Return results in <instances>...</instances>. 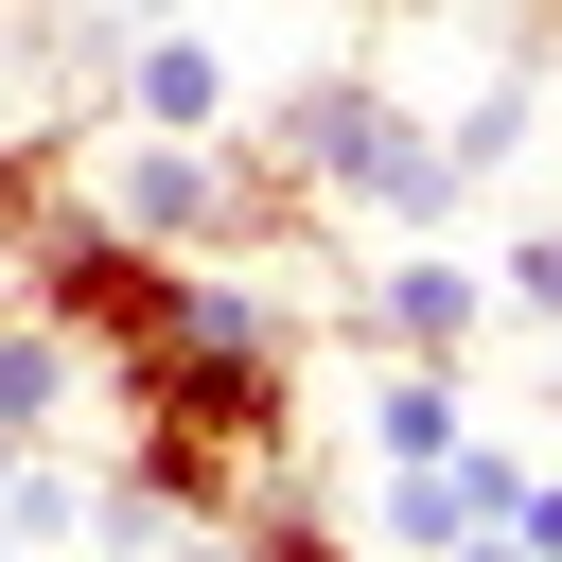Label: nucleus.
I'll return each instance as SVG.
<instances>
[{
  "label": "nucleus",
  "mask_w": 562,
  "mask_h": 562,
  "mask_svg": "<svg viewBox=\"0 0 562 562\" xmlns=\"http://www.w3.org/2000/svg\"><path fill=\"white\" fill-rule=\"evenodd\" d=\"M246 140H263L316 211H369V228H439V211L474 193V176H457V140H439L386 70H281Z\"/></svg>",
  "instance_id": "nucleus-1"
},
{
  "label": "nucleus",
  "mask_w": 562,
  "mask_h": 562,
  "mask_svg": "<svg viewBox=\"0 0 562 562\" xmlns=\"http://www.w3.org/2000/svg\"><path fill=\"white\" fill-rule=\"evenodd\" d=\"M105 211H123L140 246H176V263H263V246L316 228V193H299L263 140H228V123H211V140H140V123H123V140H105Z\"/></svg>",
  "instance_id": "nucleus-2"
},
{
  "label": "nucleus",
  "mask_w": 562,
  "mask_h": 562,
  "mask_svg": "<svg viewBox=\"0 0 562 562\" xmlns=\"http://www.w3.org/2000/svg\"><path fill=\"white\" fill-rule=\"evenodd\" d=\"M0 281H18V299H35V316L88 351V369H105V351H140V334H176V299H193V263H176V246H140V228H123L88 176H70V193H53V211L0 246Z\"/></svg>",
  "instance_id": "nucleus-3"
},
{
  "label": "nucleus",
  "mask_w": 562,
  "mask_h": 562,
  "mask_svg": "<svg viewBox=\"0 0 562 562\" xmlns=\"http://www.w3.org/2000/svg\"><path fill=\"white\" fill-rule=\"evenodd\" d=\"M527 474H544V457H509V439H457V457L386 474V509H369V562H439V544H509Z\"/></svg>",
  "instance_id": "nucleus-4"
},
{
  "label": "nucleus",
  "mask_w": 562,
  "mask_h": 562,
  "mask_svg": "<svg viewBox=\"0 0 562 562\" xmlns=\"http://www.w3.org/2000/svg\"><path fill=\"white\" fill-rule=\"evenodd\" d=\"M351 334H369V351H457V369H474V334H492V263H457L439 228H404V246L351 281Z\"/></svg>",
  "instance_id": "nucleus-5"
},
{
  "label": "nucleus",
  "mask_w": 562,
  "mask_h": 562,
  "mask_svg": "<svg viewBox=\"0 0 562 562\" xmlns=\"http://www.w3.org/2000/svg\"><path fill=\"white\" fill-rule=\"evenodd\" d=\"M123 123L140 140H211V123H246V88H228V53L193 18H140L123 35Z\"/></svg>",
  "instance_id": "nucleus-6"
},
{
  "label": "nucleus",
  "mask_w": 562,
  "mask_h": 562,
  "mask_svg": "<svg viewBox=\"0 0 562 562\" xmlns=\"http://www.w3.org/2000/svg\"><path fill=\"white\" fill-rule=\"evenodd\" d=\"M457 439H474V369H457V351H386V386H369V457L422 474V457H457Z\"/></svg>",
  "instance_id": "nucleus-7"
},
{
  "label": "nucleus",
  "mask_w": 562,
  "mask_h": 562,
  "mask_svg": "<svg viewBox=\"0 0 562 562\" xmlns=\"http://www.w3.org/2000/svg\"><path fill=\"white\" fill-rule=\"evenodd\" d=\"M228 544H246V562H369V544H351V527H334L299 474H263V492L228 509Z\"/></svg>",
  "instance_id": "nucleus-8"
},
{
  "label": "nucleus",
  "mask_w": 562,
  "mask_h": 562,
  "mask_svg": "<svg viewBox=\"0 0 562 562\" xmlns=\"http://www.w3.org/2000/svg\"><path fill=\"white\" fill-rule=\"evenodd\" d=\"M70 158H88V140H0V246H18V228L70 193Z\"/></svg>",
  "instance_id": "nucleus-9"
},
{
  "label": "nucleus",
  "mask_w": 562,
  "mask_h": 562,
  "mask_svg": "<svg viewBox=\"0 0 562 562\" xmlns=\"http://www.w3.org/2000/svg\"><path fill=\"white\" fill-rule=\"evenodd\" d=\"M492 299H509V316H562V228H527V246L492 263Z\"/></svg>",
  "instance_id": "nucleus-10"
},
{
  "label": "nucleus",
  "mask_w": 562,
  "mask_h": 562,
  "mask_svg": "<svg viewBox=\"0 0 562 562\" xmlns=\"http://www.w3.org/2000/svg\"><path fill=\"white\" fill-rule=\"evenodd\" d=\"M509 562H562V474H527V509H509Z\"/></svg>",
  "instance_id": "nucleus-11"
},
{
  "label": "nucleus",
  "mask_w": 562,
  "mask_h": 562,
  "mask_svg": "<svg viewBox=\"0 0 562 562\" xmlns=\"http://www.w3.org/2000/svg\"><path fill=\"white\" fill-rule=\"evenodd\" d=\"M158 562H246V544L228 527H158Z\"/></svg>",
  "instance_id": "nucleus-12"
},
{
  "label": "nucleus",
  "mask_w": 562,
  "mask_h": 562,
  "mask_svg": "<svg viewBox=\"0 0 562 562\" xmlns=\"http://www.w3.org/2000/svg\"><path fill=\"white\" fill-rule=\"evenodd\" d=\"M140 18H193V0H123V35H140Z\"/></svg>",
  "instance_id": "nucleus-13"
},
{
  "label": "nucleus",
  "mask_w": 562,
  "mask_h": 562,
  "mask_svg": "<svg viewBox=\"0 0 562 562\" xmlns=\"http://www.w3.org/2000/svg\"><path fill=\"white\" fill-rule=\"evenodd\" d=\"M439 562H509V544H439Z\"/></svg>",
  "instance_id": "nucleus-14"
},
{
  "label": "nucleus",
  "mask_w": 562,
  "mask_h": 562,
  "mask_svg": "<svg viewBox=\"0 0 562 562\" xmlns=\"http://www.w3.org/2000/svg\"><path fill=\"white\" fill-rule=\"evenodd\" d=\"M369 18H404V0H369Z\"/></svg>",
  "instance_id": "nucleus-15"
},
{
  "label": "nucleus",
  "mask_w": 562,
  "mask_h": 562,
  "mask_svg": "<svg viewBox=\"0 0 562 562\" xmlns=\"http://www.w3.org/2000/svg\"><path fill=\"white\" fill-rule=\"evenodd\" d=\"M527 18H562V0H527Z\"/></svg>",
  "instance_id": "nucleus-16"
},
{
  "label": "nucleus",
  "mask_w": 562,
  "mask_h": 562,
  "mask_svg": "<svg viewBox=\"0 0 562 562\" xmlns=\"http://www.w3.org/2000/svg\"><path fill=\"white\" fill-rule=\"evenodd\" d=\"M53 562H70V544H53Z\"/></svg>",
  "instance_id": "nucleus-17"
}]
</instances>
